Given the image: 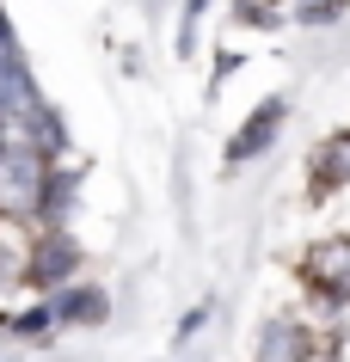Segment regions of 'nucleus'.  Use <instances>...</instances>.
<instances>
[{
	"label": "nucleus",
	"mask_w": 350,
	"mask_h": 362,
	"mask_svg": "<svg viewBox=\"0 0 350 362\" xmlns=\"http://www.w3.org/2000/svg\"><path fill=\"white\" fill-rule=\"evenodd\" d=\"M49 160L43 153H25V148H0V215L6 221H31L43 215L49 203Z\"/></svg>",
	"instance_id": "1"
},
{
	"label": "nucleus",
	"mask_w": 350,
	"mask_h": 362,
	"mask_svg": "<svg viewBox=\"0 0 350 362\" xmlns=\"http://www.w3.org/2000/svg\"><path fill=\"white\" fill-rule=\"evenodd\" d=\"M301 270H308V283L320 288L326 301H344V307H350V233L320 240V246L301 258Z\"/></svg>",
	"instance_id": "2"
},
{
	"label": "nucleus",
	"mask_w": 350,
	"mask_h": 362,
	"mask_svg": "<svg viewBox=\"0 0 350 362\" xmlns=\"http://www.w3.org/2000/svg\"><path fill=\"white\" fill-rule=\"evenodd\" d=\"M74 264H80V246H74V240H68L62 228H49V233L37 240V252L25 258V276H31L37 288H49V295H56V288H68Z\"/></svg>",
	"instance_id": "3"
},
{
	"label": "nucleus",
	"mask_w": 350,
	"mask_h": 362,
	"mask_svg": "<svg viewBox=\"0 0 350 362\" xmlns=\"http://www.w3.org/2000/svg\"><path fill=\"white\" fill-rule=\"evenodd\" d=\"M283 117H289V105H283V98H264V105H258V111L246 117V129H240V135L228 141V166H240V160H258V153H264V148L276 141Z\"/></svg>",
	"instance_id": "4"
},
{
	"label": "nucleus",
	"mask_w": 350,
	"mask_h": 362,
	"mask_svg": "<svg viewBox=\"0 0 350 362\" xmlns=\"http://www.w3.org/2000/svg\"><path fill=\"white\" fill-rule=\"evenodd\" d=\"M43 307H49V320H56V325H98L105 313H111L105 288H93V283H68V288H56Z\"/></svg>",
	"instance_id": "5"
},
{
	"label": "nucleus",
	"mask_w": 350,
	"mask_h": 362,
	"mask_svg": "<svg viewBox=\"0 0 350 362\" xmlns=\"http://www.w3.org/2000/svg\"><path fill=\"white\" fill-rule=\"evenodd\" d=\"M313 178H320V185H350V135H332L326 148L313 153Z\"/></svg>",
	"instance_id": "6"
},
{
	"label": "nucleus",
	"mask_w": 350,
	"mask_h": 362,
	"mask_svg": "<svg viewBox=\"0 0 350 362\" xmlns=\"http://www.w3.org/2000/svg\"><path fill=\"white\" fill-rule=\"evenodd\" d=\"M258 362H301V325L271 320L264 325V344H258Z\"/></svg>",
	"instance_id": "7"
},
{
	"label": "nucleus",
	"mask_w": 350,
	"mask_h": 362,
	"mask_svg": "<svg viewBox=\"0 0 350 362\" xmlns=\"http://www.w3.org/2000/svg\"><path fill=\"white\" fill-rule=\"evenodd\" d=\"M295 19L301 25H332V19H344V0H301Z\"/></svg>",
	"instance_id": "8"
},
{
	"label": "nucleus",
	"mask_w": 350,
	"mask_h": 362,
	"mask_svg": "<svg viewBox=\"0 0 350 362\" xmlns=\"http://www.w3.org/2000/svg\"><path fill=\"white\" fill-rule=\"evenodd\" d=\"M0 141H6V111H0Z\"/></svg>",
	"instance_id": "9"
}]
</instances>
